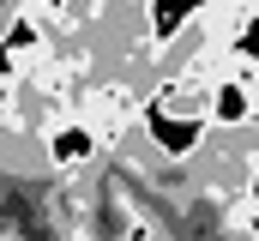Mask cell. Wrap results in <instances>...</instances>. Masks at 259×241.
I'll use <instances>...</instances> for the list:
<instances>
[{
  "mask_svg": "<svg viewBox=\"0 0 259 241\" xmlns=\"http://www.w3.org/2000/svg\"><path fill=\"white\" fill-rule=\"evenodd\" d=\"M36 145H42V163L61 169V175H72V169H84V163L103 157V139H97L78 115H55L42 133H36Z\"/></svg>",
  "mask_w": 259,
  "mask_h": 241,
  "instance_id": "cell-1",
  "label": "cell"
},
{
  "mask_svg": "<svg viewBox=\"0 0 259 241\" xmlns=\"http://www.w3.org/2000/svg\"><path fill=\"white\" fill-rule=\"evenodd\" d=\"M259 120L253 85L235 78V72H217L211 78V97H205V133H247Z\"/></svg>",
  "mask_w": 259,
  "mask_h": 241,
  "instance_id": "cell-2",
  "label": "cell"
}]
</instances>
